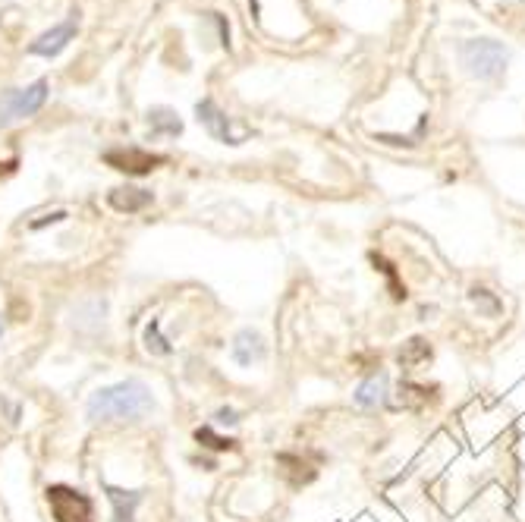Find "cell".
<instances>
[{"label": "cell", "instance_id": "1", "mask_svg": "<svg viewBox=\"0 0 525 522\" xmlns=\"http://www.w3.org/2000/svg\"><path fill=\"white\" fill-rule=\"evenodd\" d=\"M155 409L151 390L142 381H120L114 387H104L89 400L92 422H133Z\"/></svg>", "mask_w": 525, "mask_h": 522}, {"label": "cell", "instance_id": "2", "mask_svg": "<svg viewBox=\"0 0 525 522\" xmlns=\"http://www.w3.org/2000/svg\"><path fill=\"white\" fill-rule=\"evenodd\" d=\"M48 101V79H38L26 89H10L0 95V129L10 126L13 120H23L38 114Z\"/></svg>", "mask_w": 525, "mask_h": 522}, {"label": "cell", "instance_id": "3", "mask_svg": "<svg viewBox=\"0 0 525 522\" xmlns=\"http://www.w3.org/2000/svg\"><path fill=\"white\" fill-rule=\"evenodd\" d=\"M48 504L57 522H92V500L67 485L48 488Z\"/></svg>", "mask_w": 525, "mask_h": 522}, {"label": "cell", "instance_id": "4", "mask_svg": "<svg viewBox=\"0 0 525 522\" xmlns=\"http://www.w3.org/2000/svg\"><path fill=\"white\" fill-rule=\"evenodd\" d=\"M507 63V51H503L497 41L491 38H478L466 45V67L478 76V79H491L503 70Z\"/></svg>", "mask_w": 525, "mask_h": 522}, {"label": "cell", "instance_id": "5", "mask_svg": "<svg viewBox=\"0 0 525 522\" xmlns=\"http://www.w3.org/2000/svg\"><path fill=\"white\" fill-rule=\"evenodd\" d=\"M76 32H79V13H70V19L67 23H60V26H54L51 32H45V35H38L32 45H29V54H38V57H57L63 48L70 45V41L76 38Z\"/></svg>", "mask_w": 525, "mask_h": 522}, {"label": "cell", "instance_id": "6", "mask_svg": "<svg viewBox=\"0 0 525 522\" xmlns=\"http://www.w3.org/2000/svg\"><path fill=\"white\" fill-rule=\"evenodd\" d=\"M107 164H114L117 170H126V173H148V170H155L158 164H164V158L129 148V151H107Z\"/></svg>", "mask_w": 525, "mask_h": 522}, {"label": "cell", "instance_id": "7", "mask_svg": "<svg viewBox=\"0 0 525 522\" xmlns=\"http://www.w3.org/2000/svg\"><path fill=\"white\" fill-rule=\"evenodd\" d=\"M195 114H199V123H205L208 133L217 139V142H230V145H239V136H233L230 129V120L217 111L214 101H199V107H195Z\"/></svg>", "mask_w": 525, "mask_h": 522}, {"label": "cell", "instance_id": "8", "mask_svg": "<svg viewBox=\"0 0 525 522\" xmlns=\"http://www.w3.org/2000/svg\"><path fill=\"white\" fill-rule=\"evenodd\" d=\"M261 356H265V340H261V334L243 331V334L236 337V343H233V359H236L239 365H252V362H258Z\"/></svg>", "mask_w": 525, "mask_h": 522}, {"label": "cell", "instance_id": "9", "mask_svg": "<svg viewBox=\"0 0 525 522\" xmlns=\"http://www.w3.org/2000/svg\"><path fill=\"white\" fill-rule=\"evenodd\" d=\"M114 504V522H136V507L142 494L139 491H123V488H107Z\"/></svg>", "mask_w": 525, "mask_h": 522}, {"label": "cell", "instance_id": "10", "mask_svg": "<svg viewBox=\"0 0 525 522\" xmlns=\"http://www.w3.org/2000/svg\"><path fill=\"white\" fill-rule=\"evenodd\" d=\"M111 205L117 211H142L145 205H151V192H145V189H114Z\"/></svg>", "mask_w": 525, "mask_h": 522}, {"label": "cell", "instance_id": "11", "mask_svg": "<svg viewBox=\"0 0 525 522\" xmlns=\"http://www.w3.org/2000/svg\"><path fill=\"white\" fill-rule=\"evenodd\" d=\"M148 123H151V133H167V136H180L183 133V123H180V117L173 114V111H167V107H158V111H151L148 114Z\"/></svg>", "mask_w": 525, "mask_h": 522}, {"label": "cell", "instance_id": "12", "mask_svg": "<svg viewBox=\"0 0 525 522\" xmlns=\"http://www.w3.org/2000/svg\"><path fill=\"white\" fill-rule=\"evenodd\" d=\"M384 387H387V378L384 375H371L362 387H359V394H356V403L359 406H375L384 400Z\"/></svg>", "mask_w": 525, "mask_h": 522}, {"label": "cell", "instance_id": "13", "mask_svg": "<svg viewBox=\"0 0 525 522\" xmlns=\"http://www.w3.org/2000/svg\"><path fill=\"white\" fill-rule=\"evenodd\" d=\"M0 334H4V324H0Z\"/></svg>", "mask_w": 525, "mask_h": 522}]
</instances>
